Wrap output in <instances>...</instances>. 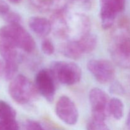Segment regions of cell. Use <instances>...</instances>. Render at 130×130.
<instances>
[{"label":"cell","mask_w":130,"mask_h":130,"mask_svg":"<svg viewBox=\"0 0 130 130\" xmlns=\"http://www.w3.org/2000/svg\"><path fill=\"white\" fill-rule=\"evenodd\" d=\"M109 52L116 64L122 68L130 69V31L126 27L122 26L113 33Z\"/></svg>","instance_id":"6da1fadb"},{"label":"cell","mask_w":130,"mask_h":130,"mask_svg":"<svg viewBox=\"0 0 130 130\" xmlns=\"http://www.w3.org/2000/svg\"><path fill=\"white\" fill-rule=\"evenodd\" d=\"M0 36L6 38L17 48L31 53L36 48L34 38L20 24H8L0 28Z\"/></svg>","instance_id":"7a4b0ae2"},{"label":"cell","mask_w":130,"mask_h":130,"mask_svg":"<svg viewBox=\"0 0 130 130\" xmlns=\"http://www.w3.org/2000/svg\"><path fill=\"white\" fill-rule=\"evenodd\" d=\"M8 93L15 102L24 105L35 99L38 92L35 84L24 75L19 74L10 82Z\"/></svg>","instance_id":"3957f363"},{"label":"cell","mask_w":130,"mask_h":130,"mask_svg":"<svg viewBox=\"0 0 130 130\" xmlns=\"http://www.w3.org/2000/svg\"><path fill=\"white\" fill-rule=\"evenodd\" d=\"M50 70L56 80L67 86L79 83L82 76L81 69L72 62L55 61L51 64Z\"/></svg>","instance_id":"277c9868"},{"label":"cell","mask_w":130,"mask_h":130,"mask_svg":"<svg viewBox=\"0 0 130 130\" xmlns=\"http://www.w3.org/2000/svg\"><path fill=\"white\" fill-rule=\"evenodd\" d=\"M67 41L78 40L90 33L91 21L88 16L81 13L69 12L65 10Z\"/></svg>","instance_id":"5b68a950"},{"label":"cell","mask_w":130,"mask_h":130,"mask_svg":"<svg viewBox=\"0 0 130 130\" xmlns=\"http://www.w3.org/2000/svg\"><path fill=\"white\" fill-rule=\"evenodd\" d=\"M126 0H100V17L102 27L107 30L112 27L117 15L124 11Z\"/></svg>","instance_id":"8992f818"},{"label":"cell","mask_w":130,"mask_h":130,"mask_svg":"<svg viewBox=\"0 0 130 130\" xmlns=\"http://www.w3.org/2000/svg\"><path fill=\"white\" fill-rule=\"evenodd\" d=\"M109 99L107 94L99 88H93L89 92V101L91 106L92 118L105 121L109 114Z\"/></svg>","instance_id":"52a82bcc"},{"label":"cell","mask_w":130,"mask_h":130,"mask_svg":"<svg viewBox=\"0 0 130 130\" xmlns=\"http://www.w3.org/2000/svg\"><path fill=\"white\" fill-rule=\"evenodd\" d=\"M89 72L100 83H107L114 79L115 68L107 60L92 59L87 63Z\"/></svg>","instance_id":"ba28073f"},{"label":"cell","mask_w":130,"mask_h":130,"mask_svg":"<svg viewBox=\"0 0 130 130\" xmlns=\"http://www.w3.org/2000/svg\"><path fill=\"white\" fill-rule=\"evenodd\" d=\"M55 112L62 122L68 125H74L79 119V112L76 104L67 96H62L56 103Z\"/></svg>","instance_id":"9c48e42d"},{"label":"cell","mask_w":130,"mask_h":130,"mask_svg":"<svg viewBox=\"0 0 130 130\" xmlns=\"http://www.w3.org/2000/svg\"><path fill=\"white\" fill-rule=\"evenodd\" d=\"M54 76L50 70L43 69L38 72L35 77V86L38 92L49 102L54 100L55 83Z\"/></svg>","instance_id":"30bf717a"},{"label":"cell","mask_w":130,"mask_h":130,"mask_svg":"<svg viewBox=\"0 0 130 130\" xmlns=\"http://www.w3.org/2000/svg\"><path fill=\"white\" fill-rule=\"evenodd\" d=\"M30 4L39 11L53 13L66 10L72 0H29Z\"/></svg>","instance_id":"8fae6325"},{"label":"cell","mask_w":130,"mask_h":130,"mask_svg":"<svg viewBox=\"0 0 130 130\" xmlns=\"http://www.w3.org/2000/svg\"><path fill=\"white\" fill-rule=\"evenodd\" d=\"M28 25L33 32L41 37L48 35L52 30L50 20L42 17H32Z\"/></svg>","instance_id":"7c38bea8"},{"label":"cell","mask_w":130,"mask_h":130,"mask_svg":"<svg viewBox=\"0 0 130 130\" xmlns=\"http://www.w3.org/2000/svg\"><path fill=\"white\" fill-rule=\"evenodd\" d=\"M59 51L64 57L72 60H78L85 54L77 40H69L62 43Z\"/></svg>","instance_id":"4fadbf2b"},{"label":"cell","mask_w":130,"mask_h":130,"mask_svg":"<svg viewBox=\"0 0 130 130\" xmlns=\"http://www.w3.org/2000/svg\"><path fill=\"white\" fill-rule=\"evenodd\" d=\"M0 55L5 63L18 62L17 48L6 38L0 36Z\"/></svg>","instance_id":"5bb4252c"},{"label":"cell","mask_w":130,"mask_h":130,"mask_svg":"<svg viewBox=\"0 0 130 130\" xmlns=\"http://www.w3.org/2000/svg\"><path fill=\"white\" fill-rule=\"evenodd\" d=\"M124 105L123 102L116 97L110 99L108 105L109 114L116 120H119L124 116Z\"/></svg>","instance_id":"9a60e30c"},{"label":"cell","mask_w":130,"mask_h":130,"mask_svg":"<svg viewBox=\"0 0 130 130\" xmlns=\"http://www.w3.org/2000/svg\"><path fill=\"white\" fill-rule=\"evenodd\" d=\"M84 53H88L93 52L96 47L98 43L97 36L92 33H89L83 38L78 39Z\"/></svg>","instance_id":"2e32d148"},{"label":"cell","mask_w":130,"mask_h":130,"mask_svg":"<svg viewBox=\"0 0 130 130\" xmlns=\"http://www.w3.org/2000/svg\"><path fill=\"white\" fill-rule=\"evenodd\" d=\"M16 115V111L11 105L3 100H0L1 120H15Z\"/></svg>","instance_id":"e0dca14e"},{"label":"cell","mask_w":130,"mask_h":130,"mask_svg":"<svg viewBox=\"0 0 130 130\" xmlns=\"http://www.w3.org/2000/svg\"><path fill=\"white\" fill-rule=\"evenodd\" d=\"M18 68H19L18 62L5 63L3 72L5 78L8 80L13 79L17 72Z\"/></svg>","instance_id":"ac0fdd59"},{"label":"cell","mask_w":130,"mask_h":130,"mask_svg":"<svg viewBox=\"0 0 130 130\" xmlns=\"http://www.w3.org/2000/svg\"><path fill=\"white\" fill-rule=\"evenodd\" d=\"M87 130H110L105 121L98 120L91 118L86 126Z\"/></svg>","instance_id":"d6986e66"},{"label":"cell","mask_w":130,"mask_h":130,"mask_svg":"<svg viewBox=\"0 0 130 130\" xmlns=\"http://www.w3.org/2000/svg\"><path fill=\"white\" fill-rule=\"evenodd\" d=\"M19 124L16 120H1L0 130H18Z\"/></svg>","instance_id":"ffe728a7"},{"label":"cell","mask_w":130,"mask_h":130,"mask_svg":"<svg viewBox=\"0 0 130 130\" xmlns=\"http://www.w3.org/2000/svg\"><path fill=\"white\" fill-rule=\"evenodd\" d=\"M41 48L43 53L47 55H51L53 54L55 52L54 44L52 43V41L48 39H44L42 41Z\"/></svg>","instance_id":"44dd1931"},{"label":"cell","mask_w":130,"mask_h":130,"mask_svg":"<svg viewBox=\"0 0 130 130\" xmlns=\"http://www.w3.org/2000/svg\"><path fill=\"white\" fill-rule=\"evenodd\" d=\"M26 130H44L39 123L32 120H28L25 124Z\"/></svg>","instance_id":"7402d4cb"},{"label":"cell","mask_w":130,"mask_h":130,"mask_svg":"<svg viewBox=\"0 0 130 130\" xmlns=\"http://www.w3.org/2000/svg\"><path fill=\"white\" fill-rule=\"evenodd\" d=\"M126 125L127 127L130 129V110L129 111V113L128 114V117H127L126 119Z\"/></svg>","instance_id":"603a6c76"},{"label":"cell","mask_w":130,"mask_h":130,"mask_svg":"<svg viewBox=\"0 0 130 130\" xmlns=\"http://www.w3.org/2000/svg\"><path fill=\"white\" fill-rule=\"evenodd\" d=\"M10 2H11V3H14V4H17V3H19L21 1V0H8Z\"/></svg>","instance_id":"cb8c5ba5"},{"label":"cell","mask_w":130,"mask_h":130,"mask_svg":"<svg viewBox=\"0 0 130 130\" xmlns=\"http://www.w3.org/2000/svg\"><path fill=\"white\" fill-rule=\"evenodd\" d=\"M117 86H118V85H117ZM112 91H115L116 90V85H113L112 88ZM117 90H119V91H121V89H119V88H117Z\"/></svg>","instance_id":"d4e9b609"},{"label":"cell","mask_w":130,"mask_h":130,"mask_svg":"<svg viewBox=\"0 0 130 130\" xmlns=\"http://www.w3.org/2000/svg\"><path fill=\"white\" fill-rule=\"evenodd\" d=\"M1 63L0 62V71H1Z\"/></svg>","instance_id":"484cf974"},{"label":"cell","mask_w":130,"mask_h":130,"mask_svg":"<svg viewBox=\"0 0 130 130\" xmlns=\"http://www.w3.org/2000/svg\"><path fill=\"white\" fill-rule=\"evenodd\" d=\"M0 1H1V0H0Z\"/></svg>","instance_id":"4316f807"}]
</instances>
